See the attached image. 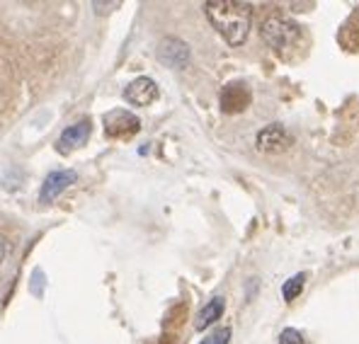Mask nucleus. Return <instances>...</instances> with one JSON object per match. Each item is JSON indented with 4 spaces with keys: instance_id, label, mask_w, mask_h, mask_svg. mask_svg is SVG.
<instances>
[{
    "instance_id": "8",
    "label": "nucleus",
    "mask_w": 359,
    "mask_h": 344,
    "mask_svg": "<svg viewBox=\"0 0 359 344\" xmlns=\"http://www.w3.org/2000/svg\"><path fill=\"white\" fill-rule=\"evenodd\" d=\"M250 102H252V95L245 83L233 81L221 90V109H224L226 114L245 112V109L250 107Z\"/></svg>"
},
{
    "instance_id": "14",
    "label": "nucleus",
    "mask_w": 359,
    "mask_h": 344,
    "mask_svg": "<svg viewBox=\"0 0 359 344\" xmlns=\"http://www.w3.org/2000/svg\"><path fill=\"white\" fill-rule=\"evenodd\" d=\"M8 255H10V242L5 238H0V264L8 259Z\"/></svg>"
},
{
    "instance_id": "4",
    "label": "nucleus",
    "mask_w": 359,
    "mask_h": 344,
    "mask_svg": "<svg viewBox=\"0 0 359 344\" xmlns=\"http://www.w3.org/2000/svg\"><path fill=\"white\" fill-rule=\"evenodd\" d=\"M255 146L260 153H284L294 146V136L282 124H269L257 131Z\"/></svg>"
},
{
    "instance_id": "3",
    "label": "nucleus",
    "mask_w": 359,
    "mask_h": 344,
    "mask_svg": "<svg viewBox=\"0 0 359 344\" xmlns=\"http://www.w3.org/2000/svg\"><path fill=\"white\" fill-rule=\"evenodd\" d=\"M102 124H104V134L109 139H129V136L139 134L141 129V121L136 114L126 112V109H112L102 116Z\"/></svg>"
},
{
    "instance_id": "10",
    "label": "nucleus",
    "mask_w": 359,
    "mask_h": 344,
    "mask_svg": "<svg viewBox=\"0 0 359 344\" xmlns=\"http://www.w3.org/2000/svg\"><path fill=\"white\" fill-rule=\"evenodd\" d=\"M224 310H226V298H221V296L211 298L209 303L197 313V317H194V330H207L209 325H214L216 320H221Z\"/></svg>"
},
{
    "instance_id": "11",
    "label": "nucleus",
    "mask_w": 359,
    "mask_h": 344,
    "mask_svg": "<svg viewBox=\"0 0 359 344\" xmlns=\"http://www.w3.org/2000/svg\"><path fill=\"white\" fill-rule=\"evenodd\" d=\"M304 287H306V274H294L292 279H287V282H284V287H282L284 301H289V303H292L297 296H301Z\"/></svg>"
},
{
    "instance_id": "1",
    "label": "nucleus",
    "mask_w": 359,
    "mask_h": 344,
    "mask_svg": "<svg viewBox=\"0 0 359 344\" xmlns=\"http://www.w3.org/2000/svg\"><path fill=\"white\" fill-rule=\"evenodd\" d=\"M204 15L211 27L219 32L231 46L245 44L252 25V8L238 0H209L204 3Z\"/></svg>"
},
{
    "instance_id": "13",
    "label": "nucleus",
    "mask_w": 359,
    "mask_h": 344,
    "mask_svg": "<svg viewBox=\"0 0 359 344\" xmlns=\"http://www.w3.org/2000/svg\"><path fill=\"white\" fill-rule=\"evenodd\" d=\"M279 344H306V342H304V335H301L299 330L287 327V330H282V335H279Z\"/></svg>"
},
{
    "instance_id": "2",
    "label": "nucleus",
    "mask_w": 359,
    "mask_h": 344,
    "mask_svg": "<svg viewBox=\"0 0 359 344\" xmlns=\"http://www.w3.org/2000/svg\"><path fill=\"white\" fill-rule=\"evenodd\" d=\"M262 41L274 49L277 54H287L289 49H297L301 41V27L294 20L284 18V15H272L262 22L260 27Z\"/></svg>"
},
{
    "instance_id": "5",
    "label": "nucleus",
    "mask_w": 359,
    "mask_h": 344,
    "mask_svg": "<svg viewBox=\"0 0 359 344\" xmlns=\"http://www.w3.org/2000/svg\"><path fill=\"white\" fill-rule=\"evenodd\" d=\"M189 46L184 44L182 39H177V36H165V39H161V44H158V58H161L165 66L170 68H177V71H182V68L189 66Z\"/></svg>"
},
{
    "instance_id": "7",
    "label": "nucleus",
    "mask_w": 359,
    "mask_h": 344,
    "mask_svg": "<svg viewBox=\"0 0 359 344\" xmlns=\"http://www.w3.org/2000/svg\"><path fill=\"white\" fill-rule=\"evenodd\" d=\"M78 179V174L73 170H54L44 177L39 189V204H51L54 199H59V194L66 192L73 182Z\"/></svg>"
},
{
    "instance_id": "6",
    "label": "nucleus",
    "mask_w": 359,
    "mask_h": 344,
    "mask_svg": "<svg viewBox=\"0 0 359 344\" xmlns=\"http://www.w3.org/2000/svg\"><path fill=\"white\" fill-rule=\"evenodd\" d=\"M158 95H161L158 83L153 81V78H146V76L131 81L124 90V99L129 104H134V107H149V104H153L158 99Z\"/></svg>"
},
{
    "instance_id": "12",
    "label": "nucleus",
    "mask_w": 359,
    "mask_h": 344,
    "mask_svg": "<svg viewBox=\"0 0 359 344\" xmlns=\"http://www.w3.org/2000/svg\"><path fill=\"white\" fill-rule=\"evenodd\" d=\"M229 342H231V327H216L199 344H229Z\"/></svg>"
},
{
    "instance_id": "9",
    "label": "nucleus",
    "mask_w": 359,
    "mask_h": 344,
    "mask_svg": "<svg viewBox=\"0 0 359 344\" xmlns=\"http://www.w3.org/2000/svg\"><path fill=\"white\" fill-rule=\"evenodd\" d=\"M90 121L83 119L78 121V124H71L63 129V134L59 136V141H56V148H59L61 153H71L73 148H83L88 144L90 139Z\"/></svg>"
}]
</instances>
